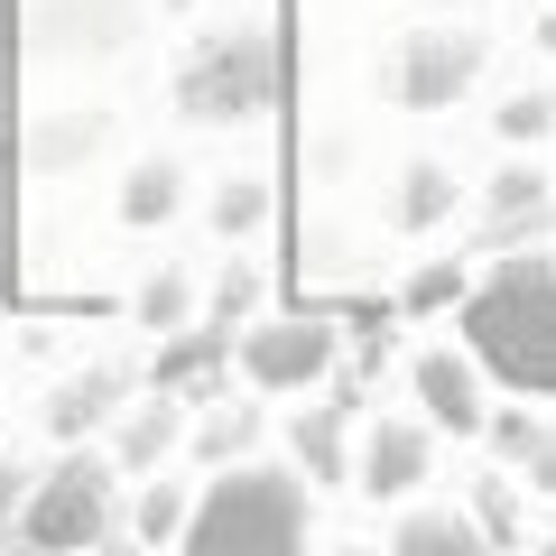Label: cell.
I'll return each instance as SVG.
<instances>
[]
</instances>
